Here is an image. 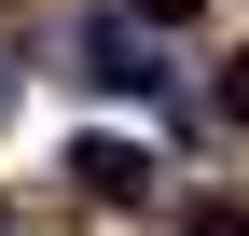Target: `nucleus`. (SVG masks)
Listing matches in <instances>:
<instances>
[{
    "instance_id": "1",
    "label": "nucleus",
    "mask_w": 249,
    "mask_h": 236,
    "mask_svg": "<svg viewBox=\"0 0 249 236\" xmlns=\"http://www.w3.org/2000/svg\"><path fill=\"white\" fill-rule=\"evenodd\" d=\"M83 83H111V98H166V56H152L124 14H97V28H83Z\"/></svg>"
},
{
    "instance_id": "2",
    "label": "nucleus",
    "mask_w": 249,
    "mask_h": 236,
    "mask_svg": "<svg viewBox=\"0 0 249 236\" xmlns=\"http://www.w3.org/2000/svg\"><path fill=\"white\" fill-rule=\"evenodd\" d=\"M70 181H83V195H97V209H139V195H152V181H166V167H152V153H139V139H70Z\"/></svg>"
},
{
    "instance_id": "3",
    "label": "nucleus",
    "mask_w": 249,
    "mask_h": 236,
    "mask_svg": "<svg viewBox=\"0 0 249 236\" xmlns=\"http://www.w3.org/2000/svg\"><path fill=\"white\" fill-rule=\"evenodd\" d=\"M222 125H249V56H222Z\"/></svg>"
},
{
    "instance_id": "4",
    "label": "nucleus",
    "mask_w": 249,
    "mask_h": 236,
    "mask_svg": "<svg viewBox=\"0 0 249 236\" xmlns=\"http://www.w3.org/2000/svg\"><path fill=\"white\" fill-rule=\"evenodd\" d=\"M180 14H194V0H124V28H180Z\"/></svg>"
},
{
    "instance_id": "5",
    "label": "nucleus",
    "mask_w": 249,
    "mask_h": 236,
    "mask_svg": "<svg viewBox=\"0 0 249 236\" xmlns=\"http://www.w3.org/2000/svg\"><path fill=\"white\" fill-rule=\"evenodd\" d=\"M194 236H249V209H194Z\"/></svg>"
},
{
    "instance_id": "6",
    "label": "nucleus",
    "mask_w": 249,
    "mask_h": 236,
    "mask_svg": "<svg viewBox=\"0 0 249 236\" xmlns=\"http://www.w3.org/2000/svg\"><path fill=\"white\" fill-rule=\"evenodd\" d=\"M0 236H14V222H0Z\"/></svg>"
}]
</instances>
